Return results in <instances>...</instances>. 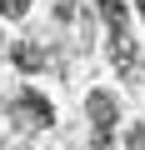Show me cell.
<instances>
[{
	"label": "cell",
	"instance_id": "cell-1",
	"mask_svg": "<svg viewBox=\"0 0 145 150\" xmlns=\"http://www.w3.org/2000/svg\"><path fill=\"white\" fill-rule=\"evenodd\" d=\"M100 15H105V25H110V55H115V70H130V65H135V35H130L125 0H100Z\"/></svg>",
	"mask_w": 145,
	"mask_h": 150
},
{
	"label": "cell",
	"instance_id": "cell-2",
	"mask_svg": "<svg viewBox=\"0 0 145 150\" xmlns=\"http://www.w3.org/2000/svg\"><path fill=\"white\" fill-rule=\"evenodd\" d=\"M90 120H95V150H115V95L95 90L90 95Z\"/></svg>",
	"mask_w": 145,
	"mask_h": 150
},
{
	"label": "cell",
	"instance_id": "cell-3",
	"mask_svg": "<svg viewBox=\"0 0 145 150\" xmlns=\"http://www.w3.org/2000/svg\"><path fill=\"white\" fill-rule=\"evenodd\" d=\"M10 115H15V120H20L25 130H45V125L55 120L50 100H45V95H35V90H25V95H20L15 105H10Z\"/></svg>",
	"mask_w": 145,
	"mask_h": 150
},
{
	"label": "cell",
	"instance_id": "cell-4",
	"mask_svg": "<svg viewBox=\"0 0 145 150\" xmlns=\"http://www.w3.org/2000/svg\"><path fill=\"white\" fill-rule=\"evenodd\" d=\"M15 65H20V70H40V65H45V50L30 45V40H20V45H15Z\"/></svg>",
	"mask_w": 145,
	"mask_h": 150
},
{
	"label": "cell",
	"instance_id": "cell-5",
	"mask_svg": "<svg viewBox=\"0 0 145 150\" xmlns=\"http://www.w3.org/2000/svg\"><path fill=\"white\" fill-rule=\"evenodd\" d=\"M30 10V0H0V15H5V20H20Z\"/></svg>",
	"mask_w": 145,
	"mask_h": 150
},
{
	"label": "cell",
	"instance_id": "cell-6",
	"mask_svg": "<svg viewBox=\"0 0 145 150\" xmlns=\"http://www.w3.org/2000/svg\"><path fill=\"white\" fill-rule=\"evenodd\" d=\"M130 150H145V125H135V130H130Z\"/></svg>",
	"mask_w": 145,
	"mask_h": 150
},
{
	"label": "cell",
	"instance_id": "cell-7",
	"mask_svg": "<svg viewBox=\"0 0 145 150\" xmlns=\"http://www.w3.org/2000/svg\"><path fill=\"white\" fill-rule=\"evenodd\" d=\"M140 15H145V0H140Z\"/></svg>",
	"mask_w": 145,
	"mask_h": 150
}]
</instances>
